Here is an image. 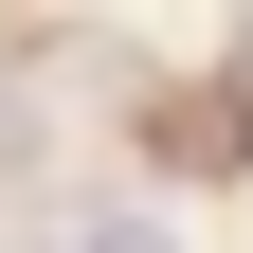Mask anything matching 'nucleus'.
Instances as JSON below:
<instances>
[{
  "mask_svg": "<svg viewBox=\"0 0 253 253\" xmlns=\"http://www.w3.org/2000/svg\"><path fill=\"white\" fill-rule=\"evenodd\" d=\"M73 253H163V235H126V217H90V235H73Z\"/></svg>",
  "mask_w": 253,
  "mask_h": 253,
  "instance_id": "obj_1",
  "label": "nucleus"
}]
</instances>
